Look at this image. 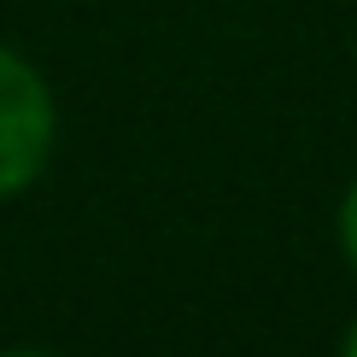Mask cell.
I'll return each instance as SVG.
<instances>
[{
    "label": "cell",
    "instance_id": "277c9868",
    "mask_svg": "<svg viewBox=\"0 0 357 357\" xmlns=\"http://www.w3.org/2000/svg\"><path fill=\"white\" fill-rule=\"evenodd\" d=\"M12 357H36V351H12Z\"/></svg>",
    "mask_w": 357,
    "mask_h": 357
},
{
    "label": "cell",
    "instance_id": "3957f363",
    "mask_svg": "<svg viewBox=\"0 0 357 357\" xmlns=\"http://www.w3.org/2000/svg\"><path fill=\"white\" fill-rule=\"evenodd\" d=\"M346 357H357V328H351V340H346Z\"/></svg>",
    "mask_w": 357,
    "mask_h": 357
},
{
    "label": "cell",
    "instance_id": "6da1fadb",
    "mask_svg": "<svg viewBox=\"0 0 357 357\" xmlns=\"http://www.w3.org/2000/svg\"><path fill=\"white\" fill-rule=\"evenodd\" d=\"M53 146V100L41 77L24 59L0 53V193L24 188L29 176L47 165Z\"/></svg>",
    "mask_w": 357,
    "mask_h": 357
},
{
    "label": "cell",
    "instance_id": "7a4b0ae2",
    "mask_svg": "<svg viewBox=\"0 0 357 357\" xmlns=\"http://www.w3.org/2000/svg\"><path fill=\"white\" fill-rule=\"evenodd\" d=\"M340 234H346V252H351V264H357V188H351V199H346V217H340Z\"/></svg>",
    "mask_w": 357,
    "mask_h": 357
}]
</instances>
